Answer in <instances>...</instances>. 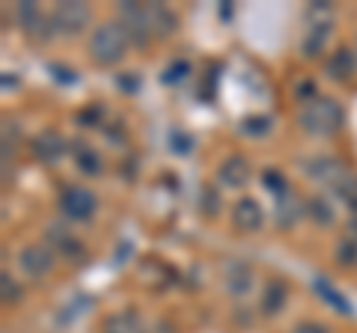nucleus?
<instances>
[{
	"instance_id": "15",
	"label": "nucleus",
	"mask_w": 357,
	"mask_h": 333,
	"mask_svg": "<svg viewBox=\"0 0 357 333\" xmlns=\"http://www.w3.org/2000/svg\"><path fill=\"white\" fill-rule=\"evenodd\" d=\"M223 286L232 297H244L253 288V268L248 262H227L223 268Z\"/></svg>"
},
{
	"instance_id": "9",
	"label": "nucleus",
	"mask_w": 357,
	"mask_h": 333,
	"mask_svg": "<svg viewBox=\"0 0 357 333\" xmlns=\"http://www.w3.org/2000/svg\"><path fill=\"white\" fill-rule=\"evenodd\" d=\"M30 152H33V158H39L45 164H54V161H60L66 152H72V143L66 140L57 128H45L33 137Z\"/></svg>"
},
{
	"instance_id": "31",
	"label": "nucleus",
	"mask_w": 357,
	"mask_h": 333,
	"mask_svg": "<svg viewBox=\"0 0 357 333\" xmlns=\"http://www.w3.org/2000/svg\"><path fill=\"white\" fill-rule=\"evenodd\" d=\"M345 235H349L351 241H357V215L349 220V226H345Z\"/></svg>"
},
{
	"instance_id": "7",
	"label": "nucleus",
	"mask_w": 357,
	"mask_h": 333,
	"mask_svg": "<svg viewBox=\"0 0 357 333\" xmlns=\"http://www.w3.org/2000/svg\"><path fill=\"white\" fill-rule=\"evenodd\" d=\"M13 15H15V24H18V30L24 33L27 39L45 42L48 36H54V33H51V18L45 15L36 3H30V0H24V3H18Z\"/></svg>"
},
{
	"instance_id": "2",
	"label": "nucleus",
	"mask_w": 357,
	"mask_h": 333,
	"mask_svg": "<svg viewBox=\"0 0 357 333\" xmlns=\"http://www.w3.org/2000/svg\"><path fill=\"white\" fill-rule=\"evenodd\" d=\"M128 51H131V36H128V30L122 27L119 18L102 21V24L93 27V33H89L86 54H89V60L96 65H102V69L122 63Z\"/></svg>"
},
{
	"instance_id": "8",
	"label": "nucleus",
	"mask_w": 357,
	"mask_h": 333,
	"mask_svg": "<svg viewBox=\"0 0 357 333\" xmlns=\"http://www.w3.org/2000/svg\"><path fill=\"white\" fill-rule=\"evenodd\" d=\"M304 173H307V179L333 187L345 173H349V166H345L337 155H312V158L304 161Z\"/></svg>"
},
{
	"instance_id": "18",
	"label": "nucleus",
	"mask_w": 357,
	"mask_h": 333,
	"mask_svg": "<svg viewBox=\"0 0 357 333\" xmlns=\"http://www.w3.org/2000/svg\"><path fill=\"white\" fill-rule=\"evenodd\" d=\"M72 158H75V166H77V173H84V176H98L105 170V164H102V155H98L89 143L84 140H75L72 143Z\"/></svg>"
},
{
	"instance_id": "11",
	"label": "nucleus",
	"mask_w": 357,
	"mask_h": 333,
	"mask_svg": "<svg viewBox=\"0 0 357 333\" xmlns=\"http://www.w3.org/2000/svg\"><path fill=\"white\" fill-rule=\"evenodd\" d=\"M229 220L238 232H259L265 224V212L253 196H238L229 208Z\"/></svg>"
},
{
	"instance_id": "25",
	"label": "nucleus",
	"mask_w": 357,
	"mask_h": 333,
	"mask_svg": "<svg viewBox=\"0 0 357 333\" xmlns=\"http://www.w3.org/2000/svg\"><path fill=\"white\" fill-rule=\"evenodd\" d=\"M316 292H319L321 297H325V301H328V304H331L333 309H337L340 316H351V307H349V301H345L342 295H337V288H333L331 283L319 280V283H316Z\"/></svg>"
},
{
	"instance_id": "23",
	"label": "nucleus",
	"mask_w": 357,
	"mask_h": 333,
	"mask_svg": "<svg viewBox=\"0 0 357 333\" xmlns=\"http://www.w3.org/2000/svg\"><path fill=\"white\" fill-rule=\"evenodd\" d=\"M333 259H337L340 268H357V241H351L349 235H342L337 250H333Z\"/></svg>"
},
{
	"instance_id": "10",
	"label": "nucleus",
	"mask_w": 357,
	"mask_h": 333,
	"mask_svg": "<svg viewBox=\"0 0 357 333\" xmlns=\"http://www.w3.org/2000/svg\"><path fill=\"white\" fill-rule=\"evenodd\" d=\"M218 185L220 187H229V191H241L244 185L250 182L253 176V166L244 155H227L220 164H218Z\"/></svg>"
},
{
	"instance_id": "12",
	"label": "nucleus",
	"mask_w": 357,
	"mask_h": 333,
	"mask_svg": "<svg viewBox=\"0 0 357 333\" xmlns=\"http://www.w3.org/2000/svg\"><path fill=\"white\" fill-rule=\"evenodd\" d=\"M304 217H307V199H301V196L292 194V191L274 203V226H277V229L289 232V229H295Z\"/></svg>"
},
{
	"instance_id": "28",
	"label": "nucleus",
	"mask_w": 357,
	"mask_h": 333,
	"mask_svg": "<svg viewBox=\"0 0 357 333\" xmlns=\"http://www.w3.org/2000/svg\"><path fill=\"white\" fill-rule=\"evenodd\" d=\"M188 75H191V63H188V60H176L170 69L164 72L161 81H164V84H176V81H185Z\"/></svg>"
},
{
	"instance_id": "1",
	"label": "nucleus",
	"mask_w": 357,
	"mask_h": 333,
	"mask_svg": "<svg viewBox=\"0 0 357 333\" xmlns=\"http://www.w3.org/2000/svg\"><path fill=\"white\" fill-rule=\"evenodd\" d=\"M345 125V110L337 98L331 95H316L298 107V128L310 137H333L340 134Z\"/></svg>"
},
{
	"instance_id": "29",
	"label": "nucleus",
	"mask_w": 357,
	"mask_h": 333,
	"mask_svg": "<svg viewBox=\"0 0 357 333\" xmlns=\"http://www.w3.org/2000/svg\"><path fill=\"white\" fill-rule=\"evenodd\" d=\"M0 286H3V301L6 304H13V301H18V297H21V286H18V280L9 271L0 274Z\"/></svg>"
},
{
	"instance_id": "21",
	"label": "nucleus",
	"mask_w": 357,
	"mask_h": 333,
	"mask_svg": "<svg viewBox=\"0 0 357 333\" xmlns=\"http://www.w3.org/2000/svg\"><path fill=\"white\" fill-rule=\"evenodd\" d=\"M307 217L312 220L316 226H331L333 224V208H331V203L321 194H316V196H310L307 199Z\"/></svg>"
},
{
	"instance_id": "24",
	"label": "nucleus",
	"mask_w": 357,
	"mask_h": 333,
	"mask_svg": "<svg viewBox=\"0 0 357 333\" xmlns=\"http://www.w3.org/2000/svg\"><path fill=\"white\" fill-rule=\"evenodd\" d=\"M262 185L274 194V199H280V196H286L289 191H292V187H289V182H286V176L277 170V166H268V170L262 173Z\"/></svg>"
},
{
	"instance_id": "17",
	"label": "nucleus",
	"mask_w": 357,
	"mask_h": 333,
	"mask_svg": "<svg viewBox=\"0 0 357 333\" xmlns=\"http://www.w3.org/2000/svg\"><path fill=\"white\" fill-rule=\"evenodd\" d=\"M328 36H331V24L328 21H312L304 33V42H301V51H304L307 60H319L321 51L328 45Z\"/></svg>"
},
{
	"instance_id": "26",
	"label": "nucleus",
	"mask_w": 357,
	"mask_h": 333,
	"mask_svg": "<svg viewBox=\"0 0 357 333\" xmlns=\"http://www.w3.org/2000/svg\"><path fill=\"white\" fill-rule=\"evenodd\" d=\"M241 131L244 134H250V137H262V134L271 131V119L268 116H248L241 122Z\"/></svg>"
},
{
	"instance_id": "27",
	"label": "nucleus",
	"mask_w": 357,
	"mask_h": 333,
	"mask_svg": "<svg viewBox=\"0 0 357 333\" xmlns=\"http://www.w3.org/2000/svg\"><path fill=\"white\" fill-rule=\"evenodd\" d=\"M199 208H203V215L206 217H215L218 215V208H220V196L215 194V187H203V191H199Z\"/></svg>"
},
{
	"instance_id": "19",
	"label": "nucleus",
	"mask_w": 357,
	"mask_h": 333,
	"mask_svg": "<svg viewBox=\"0 0 357 333\" xmlns=\"http://www.w3.org/2000/svg\"><path fill=\"white\" fill-rule=\"evenodd\" d=\"M102 333H146L143 321L137 313L131 309H119V313H110L105 321H102Z\"/></svg>"
},
{
	"instance_id": "30",
	"label": "nucleus",
	"mask_w": 357,
	"mask_h": 333,
	"mask_svg": "<svg viewBox=\"0 0 357 333\" xmlns=\"http://www.w3.org/2000/svg\"><path fill=\"white\" fill-rule=\"evenodd\" d=\"M292 333H331V330L321 321H301V325L292 327Z\"/></svg>"
},
{
	"instance_id": "13",
	"label": "nucleus",
	"mask_w": 357,
	"mask_h": 333,
	"mask_svg": "<svg viewBox=\"0 0 357 333\" xmlns=\"http://www.w3.org/2000/svg\"><path fill=\"white\" fill-rule=\"evenodd\" d=\"M45 241L51 244V250L57 253L60 259H69V262L84 259V241L77 235H72V232L66 226H60V224L48 226V232H45Z\"/></svg>"
},
{
	"instance_id": "20",
	"label": "nucleus",
	"mask_w": 357,
	"mask_h": 333,
	"mask_svg": "<svg viewBox=\"0 0 357 333\" xmlns=\"http://www.w3.org/2000/svg\"><path fill=\"white\" fill-rule=\"evenodd\" d=\"M149 15H152V30H155V39H167L173 36L176 27H178V18L170 6L164 3H149Z\"/></svg>"
},
{
	"instance_id": "4",
	"label": "nucleus",
	"mask_w": 357,
	"mask_h": 333,
	"mask_svg": "<svg viewBox=\"0 0 357 333\" xmlns=\"http://www.w3.org/2000/svg\"><path fill=\"white\" fill-rule=\"evenodd\" d=\"M51 18V33L54 36H77L89 27L93 21V13H89L86 3H77V0H66V3H57L48 13Z\"/></svg>"
},
{
	"instance_id": "22",
	"label": "nucleus",
	"mask_w": 357,
	"mask_h": 333,
	"mask_svg": "<svg viewBox=\"0 0 357 333\" xmlns=\"http://www.w3.org/2000/svg\"><path fill=\"white\" fill-rule=\"evenodd\" d=\"M333 191H337L342 203L351 208V215H357V176H354L351 170L345 173L337 185H333Z\"/></svg>"
},
{
	"instance_id": "5",
	"label": "nucleus",
	"mask_w": 357,
	"mask_h": 333,
	"mask_svg": "<svg viewBox=\"0 0 357 333\" xmlns=\"http://www.w3.org/2000/svg\"><path fill=\"white\" fill-rule=\"evenodd\" d=\"M119 21H122V27L128 30L134 48H146L155 42L149 3H122L119 6Z\"/></svg>"
},
{
	"instance_id": "16",
	"label": "nucleus",
	"mask_w": 357,
	"mask_h": 333,
	"mask_svg": "<svg viewBox=\"0 0 357 333\" xmlns=\"http://www.w3.org/2000/svg\"><path fill=\"white\" fill-rule=\"evenodd\" d=\"M286 301H289V286L283 280H268L262 288V301H259L262 316H280L286 309Z\"/></svg>"
},
{
	"instance_id": "3",
	"label": "nucleus",
	"mask_w": 357,
	"mask_h": 333,
	"mask_svg": "<svg viewBox=\"0 0 357 333\" xmlns=\"http://www.w3.org/2000/svg\"><path fill=\"white\" fill-rule=\"evenodd\" d=\"M57 206H60V215L66 220H72V224H89L98 212L96 194L84 185H66L60 199H57Z\"/></svg>"
},
{
	"instance_id": "6",
	"label": "nucleus",
	"mask_w": 357,
	"mask_h": 333,
	"mask_svg": "<svg viewBox=\"0 0 357 333\" xmlns=\"http://www.w3.org/2000/svg\"><path fill=\"white\" fill-rule=\"evenodd\" d=\"M54 265H57V253L51 250L48 241H30L18 253V268L27 277H33V280L48 277L54 271Z\"/></svg>"
},
{
	"instance_id": "14",
	"label": "nucleus",
	"mask_w": 357,
	"mask_h": 333,
	"mask_svg": "<svg viewBox=\"0 0 357 333\" xmlns=\"http://www.w3.org/2000/svg\"><path fill=\"white\" fill-rule=\"evenodd\" d=\"M357 72V51L351 48H337L331 51V57L325 60V75L331 77L333 84H349Z\"/></svg>"
}]
</instances>
